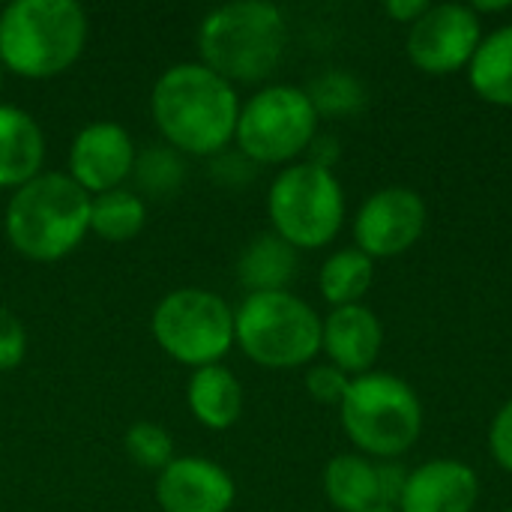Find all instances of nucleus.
<instances>
[{"instance_id": "a878e982", "label": "nucleus", "mask_w": 512, "mask_h": 512, "mask_svg": "<svg viewBox=\"0 0 512 512\" xmlns=\"http://www.w3.org/2000/svg\"><path fill=\"white\" fill-rule=\"evenodd\" d=\"M348 384H351V375H345L333 363H318L306 375V390L321 405H336L339 408L342 399H345V393H348Z\"/></svg>"}, {"instance_id": "9d476101", "label": "nucleus", "mask_w": 512, "mask_h": 512, "mask_svg": "<svg viewBox=\"0 0 512 512\" xmlns=\"http://www.w3.org/2000/svg\"><path fill=\"white\" fill-rule=\"evenodd\" d=\"M483 42V21L468 3H432L408 30V57L426 75L465 69Z\"/></svg>"}, {"instance_id": "2eb2a0df", "label": "nucleus", "mask_w": 512, "mask_h": 512, "mask_svg": "<svg viewBox=\"0 0 512 512\" xmlns=\"http://www.w3.org/2000/svg\"><path fill=\"white\" fill-rule=\"evenodd\" d=\"M381 345H384V327H381L378 315L363 303L339 306L324 318L321 351L345 375L357 378V375L372 372V366L381 354Z\"/></svg>"}, {"instance_id": "20e7f679", "label": "nucleus", "mask_w": 512, "mask_h": 512, "mask_svg": "<svg viewBox=\"0 0 512 512\" xmlns=\"http://www.w3.org/2000/svg\"><path fill=\"white\" fill-rule=\"evenodd\" d=\"M84 45L87 12L75 0H12L0 9V63L18 78H54Z\"/></svg>"}, {"instance_id": "72a5a7b5", "label": "nucleus", "mask_w": 512, "mask_h": 512, "mask_svg": "<svg viewBox=\"0 0 512 512\" xmlns=\"http://www.w3.org/2000/svg\"><path fill=\"white\" fill-rule=\"evenodd\" d=\"M366 512H396V510H390V507H372V510H366Z\"/></svg>"}, {"instance_id": "a211bd4d", "label": "nucleus", "mask_w": 512, "mask_h": 512, "mask_svg": "<svg viewBox=\"0 0 512 512\" xmlns=\"http://www.w3.org/2000/svg\"><path fill=\"white\" fill-rule=\"evenodd\" d=\"M294 276H297V249L273 231L252 237L237 258V279L243 288H249V294L288 291Z\"/></svg>"}, {"instance_id": "423d86ee", "label": "nucleus", "mask_w": 512, "mask_h": 512, "mask_svg": "<svg viewBox=\"0 0 512 512\" xmlns=\"http://www.w3.org/2000/svg\"><path fill=\"white\" fill-rule=\"evenodd\" d=\"M324 321L291 291L249 294L234 309V345L264 369H300L321 351Z\"/></svg>"}, {"instance_id": "1a4fd4ad", "label": "nucleus", "mask_w": 512, "mask_h": 512, "mask_svg": "<svg viewBox=\"0 0 512 512\" xmlns=\"http://www.w3.org/2000/svg\"><path fill=\"white\" fill-rule=\"evenodd\" d=\"M318 135V111L303 87L270 84L240 105L234 141L255 165H285L309 150Z\"/></svg>"}, {"instance_id": "dca6fc26", "label": "nucleus", "mask_w": 512, "mask_h": 512, "mask_svg": "<svg viewBox=\"0 0 512 512\" xmlns=\"http://www.w3.org/2000/svg\"><path fill=\"white\" fill-rule=\"evenodd\" d=\"M45 132L33 114L0 102V189H21L42 174Z\"/></svg>"}, {"instance_id": "bb28decb", "label": "nucleus", "mask_w": 512, "mask_h": 512, "mask_svg": "<svg viewBox=\"0 0 512 512\" xmlns=\"http://www.w3.org/2000/svg\"><path fill=\"white\" fill-rule=\"evenodd\" d=\"M27 354V330H24V321L0 306V372H9L15 366H21Z\"/></svg>"}, {"instance_id": "7ed1b4c3", "label": "nucleus", "mask_w": 512, "mask_h": 512, "mask_svg": "<svg viewBox=\"0 0 512 512\" xmlns=\"http://www.w3.org/2000/svg\"><path fill=\"white\" fill-rule=\"evenodd\" d=\"M3 228L9 246L27 261H60L90 231V195L69 174L42 171L12 192Z\"/></svg>"}, {"instance_id": "f257e3e1", "label": "nucleus", "mask_w": 512, "mask_h": 512, "mask_svg": "<svg viewBox=\"0 0 512 512\" xmlns=\"http://www.w3.org/2000/svg\"><path fill=\"white\" fill-rule=\"evenodd\" d=\"M150 111L168 147L189 156L222 153L237 132L240 96L201 60L168 66L150 93Z\"/></svg>"}, {"instance_id": "2f4dec72", "label": "nucleus", "mask_w": 512, "mask_h": 512, "mask_svg": "<svg viewBox=\"0 0 512 512\" xmlns=\"http://www.w3.org/2000/svg\"><path fill=\"white\" fill-rule=\"evenodd\" d=\"M429 6H432L429 0H390V3L384 6V12H387L393 21H399V24H414Z\"/></svg>"}, {"instance_id": "c9c22d12", "label": "nucleus", "mask_w": 512, "mask_h": 512, "mask_svg": "<svg viewBox=\"0 0 512 512\" xmlns=\"http://www.w3.org/2000/svg\"><path fill=\"white\" fill-rule=\"evenodd\" d=\"M507 512H512V510H507Z\"/></svg>"}, {"instance_id": "6e6552de", "label": "nucleus", "mask_w": 512, "mask_h": 512, "mask_svg": "<svg viewBox=\"0 0 512 512\" xmlns=\"http://www.w3.org/2000/svg\"><path fill=\"white\" fill-rule=\"evenodd\" d=\"M156 345L189 369L216 366L234 345V309L207 288L165 294L150 318Z\"/></svg>"}, {"instance_id": "ddd939ff", "label": "nucleus", "mask_w": 512, "mask_h": 512, "mask_svg": "<svg viewBox=\"0 0 512 512\" xmlns=\"http://www.w3.org/2000/svg\"><path fill=\"white\" fill-rule=\"evenodd\" d=\"M234 498V477L201 456H174L156 477V504L162 512H228Z\"/></svg>"}, {"instance_id": "0eeeda50", "label": "nucleus", "mask_w": 512, "mask_h": 512, "mask_svg": "<svg viewBox=\"0 0 512 512\" xmlns=\"http://www.w3.org/2000/svg\"><path fill=\"white\" fill-rule=\"evenodd\" d=\"M273 234L294 249H321L336 240L345 222V192L333 171L294 162L276 174L267 192Z\"/></svg>"}, {"instance_id": "473e14b6", "label": "nucleus", "mask_w": 512, "mask_h": 512, "mask_svg": "<svg viewBox=\"0 0 512 512\" xmlns=\"http://www.w3.org/2000/svg\"><path fill=\"white\" fill-rule=\"evenodd\" d=\"M471 9L480 15V12H507V9H512L510 0H483V3H471Z\"/></svg>"}, {"instance_id": "b1692460", "label": "nucleus", "mask_w": 512, "mask_h": 512, "mask_svg": "<svg viewBox=\"0 0 512 512\" xmlns=\"http://www.w3.org/2000/svg\"><path fill=\"white\" fill-rule=\"evenodd\" d=\"M309 99L321 114H330V117H339V114H357L363 105H366V90L363 84L351 75V72H342V69H333L321 78H315L309 84Z\"/></svg>"}, {"instance_id": "6ab92c4d", "label": "nucleus", "mask_w": 512, "mask_h": 512, "mask_svg": "<svg viewBox=\"0 0 512 512\" xmlns=\"http://www.w3.org/2000/svg\"><path fill=\"white\" fill-rule=\"evenodd\" d=\"M324 495L339 512H366L381 507L378 465L357 453H339L324 468Z\"/></svg>"}, {"instance_id": "7c9ffc66", "label": "nucleus", "mask_w": 512, "mask_h": 512, "mask_svg": "<svg viewBox=\"0 0 512 512\" xmlns=\"http://www.w3.org/2000/svg\"><path fill=\"white\" fill-rule=\"evenodd\" d=\"M309 159L306 162H312V165H318V168H327V171H333V165H336V159H339V141L333 138V135H315V141L309 144Z\"/></svg>"}, {"instance_id": "cd10ccee", "label": "nucleus", "mask_w": 512, "mask_h": 512, "mask_svg": "<svg viewBox=\"0 0 512 512\" xmlns=\"http://www.w3.org/2000/svg\"><path fill=\"white\" fill-rule=\"evenodd\" d=\"M255 168H258V165H255L252 159H246L240 150H237V153L222 150V153H216L213 162H210V177H213L216 183L228 186V189H237V186H246V183L255 177Z\"/></svg>"}, {"instance_id": "393cba45", "label": "nucleus", "mask_w": 512, "mask_h": 512, "mask_svg": "<svg viewBox=\"0 0 512 512\" xmlns=\"http://www.w3.org/2000/svg\"><path fill=\"white\" fill-rule=\"evenodd\" d=\"M126 453L138 468H150V471H162L174 462V441L168 435L165 426L150 423V420H138L129 426L126 432Z\"/></svg>"}, {"instance_id": "4be33fe9", "label": "nucleus", "mask_w": 512, "mask_h": 512, "mask_svg": "<svg viewBox=\"0 0 512 512\" xmlns=\"http://www.w3.org/2000/svg\"><path fill=\"white\" fill-rule=\"evenodd\" d=\"M147 207L138 192L111 189L90 198V231L105 243H129L144 231Z\"/></svg>"}, {"instance_id": "39448f33", "label": "nucleus", "mask_w": 512, "mask_h": 512, "mask_svg": "<svg viewBox=\"0 0 512 512\" xmlns=\"http://www.w3.org/2000/svg\"><path fill=\"white\" fill-rule=\"evenodd\" d=\"M345 435L357 450L378 459L408 453L423 432V405L414 387L390 372L351 378L339 405Z\"/></svg>"}, {"instance_id": "f03ea898", "label": "nucleus", "mask_w": 512, "mask_h": 512, "mask_svg": "<svg viewBox=\"0 0 512 512\" xmlns=\"http://www.w3.org/2000/svg\"><path fill=\"white\" fill-rule=\"evenodd\" d=\"M288 48V24L276 3L234 0L204 15L198 54L231 84H255L276 72Z\"/></svg>"}, {"instance_id": "f704fd0d", "label": "nucleus", "mask_w": 512, "mask_h": 512, "mask_svg": "<svg viewBox=\"0 0 512 512\" xmlns=\"http://www.w3.org/2000/svg\"><path fill=\"white\" fill-rule=\"evenodd\" d=\"M0 90H3V63H0Z\"/></svg>"}, {"instance_id": "4468645a", "label": "nucleus", "mask_w": 512, "mask_h": 512, "mask_svg": "<svg viewBox=\"0 0 512 512\" xmlns=\"http://www.w3.org/2000/svg\"><path fill=\"white\" fill-rule=\"evenodd\" d=\"M480 498L477 471L456 459H435L408 471L399 512H474Z\"/></svg>"}, {"instance_id": "c756f323", "label": "nucleus", "mask_w": 512, "mask_h": 512, "mask_svg": "<svg viewBox=\"0 0 512 512\" xmlns=\"http://www.w3.org/2000/svg\"><path fill=\"white\" fill-rule=\"evenodd\" d=\"M405 480H408V471L402 465H393V462H384L378 465V489H381V507H390L396 510L399 498H402V489H405Z\"/></svg>"}, {"instance_id": "5701e85b", "label": "nucleus", "mask_w": 512, "mask_h": 512, "mask_svg": "<svg viewBox=\"0 0 512 512\" xmlns=\"http://www.w3.org/2000/svg\"><path fill=\"white\" fill-rule=\"evenodd\" d=\"M132 177H135V186L144 189L147 195L168 198V195H174L183 186L186 165H183V156L174 147L156 144V147H147L144 153L135 156Z\"/></svg>"}, {"instance_id": "f8f14e48", "label": "nucleus", "mask_w": 512, "mask_h": 512, "mask_svg": "<svg viewBox=\"0 0 512 512\" xmlns=\"http://www.w3.org/2000/svg\"><path fill=\"white\" fill-rule=\"evenodd\" d=\"M132 135L114 120H96L78 129L69 147V177L93 198L111 189H120L132 177L135 165Z\"/></svg>"}, {"instance_id": "f3484780", "label": "nucleus", "mask_w": 512, "mask_h": 512, "mask_svg": "<svg viewBox=\"0 0 512 512\" xmlns=\"http://www.w3.org/2000/svg\"><path fill=\"white\" fill-rule=\"evenodd\" d=\"M186 405L192 417L213 432L231 429L243 414V387L222 363L195 369L186 387Z\"/></svg>"}, {"instance_id": "c85d7f7f", "label": "nucleus", "mask_w": 512, "mask_h": 512, "mask_svg": "<svg viewBox=\"0 0 512 512\" xmlns=\"http://www.w3.org/2000/svg\"><path fill=\"white\" fill-rule=\"evenodd\" d=\"M489 447H492L495 462H498L507 474H512V399L501 405V411H498L495 420H492Z\"/></svg>"}, {"instance_id": "aec40b11", "label": "nucleus", "mask_w": 512, "mask_h": 512, "mask_svg": "<svg viewBox=\"0 0 512 512\" xmlns=\"http://www.w3.org/2000/svg\"><path fill=\"white\" fill-rule=\"evenodd\" d=\"M468 78L480 99L512 108V24L483 36L474 60L468 63Z\"/></svg>"}, {"instance_id": "9b49d317", "label": "nucleus", "mask_w": 512, "mask_h": 512, "mask_svg": "<svg viewBox=\"0 0 512 512\" xmlns=\"http://www.w3.org/2000/svg\"><path fill=\"white\" fill-rule=\"evenodd\" d=\"M426 201L408 186H387L372 192L354 216L357 249L375 258L408 252L426 231Z\"/></svg>"}, {"instance_id": "412c9836", "label": "nucleus", "mask_w": 512, "mask_h": 512, "mask_svg": "<svg viewBox=\"0 0 512 512\" xmlns=\"http://www.w3.org/2000/svg\"><path fill=\"white\" fill-rule=\"evenodd\" d=\"M372 279H375V261L354 246V249H339L324 261L318 273V288L321 297L333 309H339V306L360 303L372 288Z\"/></svg>"}]
</instances>
